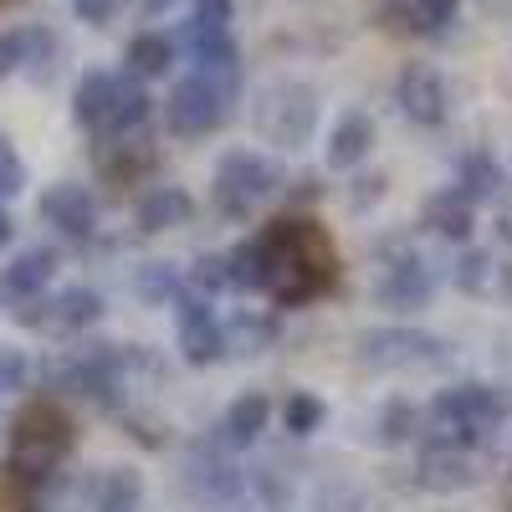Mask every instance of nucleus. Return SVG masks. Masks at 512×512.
<instances>
[{
    "instance_id": "nucleus-25",
    "label": "nucleus",
    "mask_w": 512,
    "mask_h": 512,
    "mask_svg": "<svg viewBox=\"0 0 512 512\" xmlns=\"http://www.w3.org/2000/svg\"><path fill=\"white\" fill-rule=\"evenodd\" d=\"M415 431H420V410H415L410 400H384V405L374 410V420H369V441L384 446V451L415 441Z\"/></svg>"
},
{
    "instance_id": "nucleus-36",
    "label": "nucleus",
    "mask_w": 512,
    "mask_h": 512,
    "mask_svg": "<svg viewBox=\"0 0 512 512\" xmlns=\"http://www.w3.org/2000/svg\"><path fill=\"white\" fill-rule=\"evenodd\" d=\"M21 190H26V164H21V154L6 139H0V200H11Z\"/></svg>"
},
{
    "instance_id": "nucleus-38",
    "label": "nucleus",
    "mask_w": 512,
    "mask_h": 512,
    "mask_svg": "<svg viewBox=\"0 0 512 512\" xmlns=\"http://www.w3.org/2000/svg\"><path fill=\"white\" fill-rule=\"evenodd\" d=\"M72 11H77V21H88V26H108L113 11H118V0H72Z\"/></svg>"
},
{
    "instance_id": "nucleus-39",
    "label": "nucleus",
    "mask_w": 512,
    "mask_h": 512,
    "mask_svg": "<svg viewBox=\"0 0 512 512\" xmlns=\"http://www.w3.org/2000/svg\"><path fill=\"white\" fill-rule=\"evenodd\" d=\"M349 200L364 210V205H374V200H384V175H359L354 180V190H349Z\"/></svg>"
},
{
    "instance_id": "nucleus-28",
    "label": "nucleus",
    "mask_w": 512,
    "mask_h": 512,
    "mask_svg": "<svg viewBox=\"0 0 512 512\" xmlns=\"http://www.w3.org/2000/svg\"><path fill=\"white\" fill-rule=\"evenodd\" d=\"M246 482H251V497L262 502V507H287L292 502V482H297V472L282 461V456H262L246 472Z\"/></svg>"
},
{
    "instance_id": "nucleus-22",
    "label": "nucleus",
    "mask_w": 512,
    "mask_h": 512,
    "mask_svg": "<svg viewBox=\"0 0 512 512\" xmlns=\"http://www.w3.org/2000/svg\"><path fill=\"white\" fill-rule=\"evenodd\" d=\"M88 507L93 512H139L144 507V477L134 466H103L88 482Z\"/></svg>"
},
{
    "instance_id": "nucleus-12",
    "label": "nucleus",
    "mask_w": 512,
    "mask_h": 512,
    "mask_svg": "<svg viewBox=\"0 0 512 512\" xmlns=\"http://www.w3.org/2000/svg\"><path fill=\"white\" fill-rule=\"evenodd\" d=\"M395 103L400 113L415 123V128H441L451 118V82L441 67L431 62H410L400 77H395Z\"/></svg>"
},
{
    "instance_id": "nucleus-7",
    "label": "nucleus",
    "mask_w": 512,
    "mask_h": 512,
    "mask_svg": "<svg viewBox=\"0 0 512 512\" xmlns=\"http://www.w3.org/2000/svg\"><path fill=\"white\" fill-rule=\"evenodd\" d=\"M185 497L200 507V512H241L251 502V482L246 472L231 461V446H221L216 436H205L185 451Z\"/></svg>"
},
{
    "instance_id": "nucleus-34",
    "label": "nucleus",
    "mask_w": 512,
    "mask_h": 512,
    "mask_svg": "<svg viewBox=\"0 0 512 512\" xmlns=\"http://www.w3.org/2000/svg\"><path fill=\"white\" fill-rule=\"evenodd\" d=\"M31 384V359L21 354V349H11V344H0V390H26Z\"/></svg>"
},
{
    "instance_id": "nucleus-37",
    "label": "nucleus",
    "mask_w": 512,
    "mask_h": 512,
    "mask_svg": "<svg viewBox=\"0 0 512 512\" xmlns=\"http://www.w3.org/2000/svg\"><path fill=\"white\" fill-rule=\"evenodd\" d=\"M318 507H323V512H364V492H359L354 482H328V487L318 492Z\"/></svg>"
},
{
    "instance_id": "nucleus-1",
    "label": "nucleus",
    "mask_w": 512,
    "mask_h": 512,
    "mask_svg": "<svg viewBox=\"0 0 512 512\" xmlns=\"http://www.w3.org/2000/svg\"><path fill=\"white\" fill-rule=\"evenodd\" d=\"M256 236L267 246V297L277 308H308L333 287V246L313 216H277Z\"/></svg>"
},
{
    "instance_id": "nucleus-9",
    "label": "nucleus",
    "mask_w": 512,
    "mask_h": 512,
    "mask_svg": "<svg viewBox=\"0 0 512 512\" xmlns=\"http://www.w3.org/2000/svg\"><path fill=\"white\" fill-rule=\"evenodd\" d=\"M169 313H175V328H180V359H185L190 369H210V364H221V359L231 354L226 323L216 318L210 297L190 287V277H185V292L169 303Z\"/></svg>"
},
{
    "instance_id": "nucleus-6",
    "label": "nucleus",
    "mask_w": 512,
    "mask_h": 512,
    "mask_svg": "<svg viewBox=\"0 0 512 512\" xmlns=\"http://www.w3.org/2000/svg\"><path fill=\"white\" fill-rule=\"evenodd\" d=\"M282 185H287V175H282V164H277L272 154L231 149V154H221V164H216L210 205H216L226 221H246V216H256V205H267Z\"/></svg>"
},
{
    "instance_id": "nucleus-26",
    "label": "nucleus",
    "mask_w": 512,
    "mask_h": 512,
    "mask_svg": "<svg viewBox=\"0 0 512 512\" xmlns=\"http://www.w3.org/2000/svg\"><path fill=\"white\" fill-rule=\"evenodd\" d=\"M98 169H103L113 185H134L139 175H149V169H154V149L128 144V139H108V144H98Z\"/></svg>"
},
{
    "instance_id": "nucleus-23",
    "label": "nucleus",
    "mask_w": 512,
    "mask_h": 512,
    "mask_svg": "<svg viewBox=\"0 0 512 512\" xmlns=\"http://www.w3.org/2000/svg\"><path fill=\"white\" fill-rule=\"evenodd\" d=\"M425 226H431L436 236L456 241V246H472V231H477V205L466 200L461 190H436L431 200H425Z\"/></svg>"
},
{
    "instance_id": "nucleus-15",
    "label": "nucleus",
    "mask_w": 512,
    "mask_h": 512,
    "mask_svg": "<svg viewBox=\"0 0 512 512\" xmlns=\"http://www.w3.org/2000/svg\"><path fill=\"white\" fill-rule=\"evenodd\" d=\"M52 282H57V251L52 246H26L0 267V303L6 308L36 303V297L52 292Z\"/></svg>"
},
{
    "instance_id": "nucleus-43",
    "label": "nucleus",
    "mask_w": 512,
    "mask_h": 512,
    "mask_svg": "<svg viewBox=\"0 0 512 512\" xmlns=\"http://www.w3.org/2000/svg\"><path fill=\"white\" fill-rule=\"evenodd\" d=\"M0 405H6V390H0Z\"/></svg>"
},
{
    "instance_id": "nucleus-27",
    "label": "nucleus",
    "mask_w": 512,
    "mask_h": 512,
    "mask_svg": "<svg viewBox=\"0 0 512 512\" xmlns=\"http://www.w3.org/2000/svg\"><path fill=\"white\" fill-rule=\"evenodd\" d=\"M226 338H231V354H267L282 338V318L277 313H236L226 323Z\"/></svg>"
},
{
    "instance_id": "nucleus-3",
    "label": "nucleus",
    "mask_w": 512,
    "mask_h": 512,
    "mask_svg": "<svg viewBox=\"0 0 512 512\" xmlns=\"http://www.w3.org/2000/svg\"><path fill=\"white\" fill-rule=\"evenodd\" d=\"M241 82L246 77H221V72H185L175 82V93L164 98V123L180 139H205L216 128L231 123L241 103Z\"/></svg>"
},
{
    "instance_id": "nucleus-16",
    "label": "nucleus",
    "mask_w": 512,
    "mask_h": 512,
    "mask_svg": "<svg viewBox=\"0 0 512 512\" xmlns=\"http://www.w3.org/2000/svg\"><path fill=\"white\" fill-rule=\"evenodd\" d=\"M11 72H31V77L57 72V36L47 26H6L0 31V77Z\"/></svg>"
},
{
    "instance_id": "nucleus-42",
    "label": "nucleus",
    "mask_w": 512,
    "mask_h": 512,
    "mask_svg": "<svg viewBox=\"0 0 512 512\" xmlns=\"http://www.w3.org/2000/svg\"><path fill=\"white\" fill-rule=\"evenodd\" d=\"M497 277H502V287L512 292V267H497Z\"/></svg>"
},
{
    "instance_id": "nucleus-8",
    "label": "nucleus",
    "mask_w": 512,
    "mask_h": 512,
    "mask_svg": "<svg viewBox=\"0 0 512 512\" xmlns=\"http://www.w3.org/2000/svg\"><path fill=\"white\" fill-rule=\"evenodd\" d=\"M354 359L374 374H410V369H441L451 364V344L425 328L410 323H390V328H364Z\"/></svg>"
},
{
    "instance_id": "nucleus-20",
    "label": "nucleus",
    "mask_w": 512,
    "mask_h": 512,
    "mask_svg": "<svg viewBox=\"0 0 512 512\" xmlns=\"http://www.w3.org/2000/svg\"><path fill=\"white\" fill-rule=\"evenodd\" d=\"M267 420H272V400L262 390H246V395H236L226 405V415L216 425V441L231 446V451H246V446H256V436L267 431Z\"/></svg>"
},
{
    "instance_id": "nucleus-19",
    "label": "nucleus",
    "mask_w": 512,
    "mask_h": 512,
    "mask_svg": "<svg viewBox=\"0 0 512 512\" xmlns=\"http://www.w3.org/2000/svg\"><path fill=\"white\" fill-rule=\"evenodd\" d=\"M134 221L144 236H159V231H180L195 221V195L185 185H149L134 205Z\"/></svg>"
},
{
    "instance_id": "nucleus-35",
    "label": "nucleus",
    "mask_w": 512,
    "mask_h": 512,
    "mask_svg": "<svg viewBox=\"0 0 512 512\" xmlns=\"http://www.w3.org/2000/svg\"><path fill=\"white\" fill-rule=\"evenodd\" d=\"M190 21H195V26H210V31H231L236 0H195V6H190Z\"/></svg>"
},
{
    "instance_id": "nucleus-4",
    "label": "nucleus",
    "mask_w": 512,
    "mask_h": 512,
    "mask_svg": "<svg viewBox=\"0 0 512 512\" xmlns=\"http://www.w3.org/2000/svg\"><path fill=\"white\" fill-rule=\"evenodd\" d=\"M379 277H374V308L384 313H425L436 303V292H441V272L425 262V256L405 241V236H390L379 246Z\"/></svg>"
},
{
    "instance_id": "nucleus-17",
    "label": "nucleus",
    "mask_w": 512,
    "mask_h": 512,
    "mask_svg": "<svg viewBox=\"0 0 512 512\" xmlns=\"http://www.w3.org/2000/svg\"><path fill=\"white\" fill-rule=\"evenodd\" d=\"M113 93H118V72H108V67L82 72V77H77V88H72V123H77L88 139H98V144L108 139Z\"/></svg>"
},
{
    "instance_id": "nucleus-24",
    "label": "nucleus",
    "mask_w": 512,
    "mask_h": 512,
    "mask_svg": "<svg viewBox=\"0 0 512 512\" xmlns=\"http://www.w3.org/2000/svg\"><path fill=\"white\" fill-rule=\"evenodd\" d=\"M451 190H461L472 205H487V200H502L507 175H502V164H497L487 149H466V154L456 159V185H451Z\"/></svg>"
},
{
    "instance_id": "nucleus-29",
    "label": "nucleus",
    "mask_w": 512,
    "mask_h": 512,
    "mask_svg": "<svg viewBox=\"0 0 512 512\" xmlns=\"http://www.w3.org/2000/svg\"><path fill=\"white\" fill-rule=\"evenodd\" d=\"M134 292L144 297L149 308H169V303L185 292V272H180L175 262H144V267L134 272Z\"/></svg>"
},
{
    "instance_id": "nucleus-32",
    "label": "nucleus",
    "mask_w": 512,
    "mask_h": 512,
    "mask_svg": "<svg viewBox=\"0 0 512 512\" xmlns=\"http://www.w3.org/2000/svg\"><path fill=\"white\" fill-rule=\"evenodd\" d=\"M405 16L420 36H441L461 16V0H405Z\"/></svg>"
},
{
    "instance_id": "nucleus-33",
    "label": "nucleus",
    "mask_w": 512,
    "mask_h": 512,
    "mask_svg": "<svg viewBox=\"0 0 512 512\" xmlns=\"http://www.w3.org/2000/svg\"><path fill=\"white\" fill-rule=\"evenodd\" d=\"M185 277H190V287L205 292V297L231 292V256H226V251H205V256H195V267H190Z\"/></svg>"
},
{
    "instance_id": "nucleus-30",
    "label": "nucleus",
    "mask_w": 512,
    "mask_h": 512,
    "mask_svg": "<svg viewBox=\"0 0 512 512\" xmlns=\"http://www.w3.org/2000/svg\"><path fill=\"white\" fill-rule=\"evenodd\" d=\"M497 277V262H492V251L487 246H461L456 251V262H451V282L466 292V297H482Z\"/></svg>"
},
{
    "instance_id": "nucleus-41",
    "label": "nucleus",
    "mask_w": 512,
    "mask_h": 512,
    "mask_svg": "<svg viewBox=\"0 0 512 512\" xmlns=\"http://www.w3.org/2000/svg\"><path fill=\"white\" fill-rule=\"evenodd\" d=\"M134 6H139L144 16H164V11H175V0H134Z\"/></svg>"
},
{
    "instance_id": "nucleus-18",
    "label": "nucleus",
    "mask_w": 512,
    "mask_h": 512,
    "mask_svg": "<svg viewBox=\"0 0 512 512\" xmlns=\"http://www.w3.org/2000/svg\"><path fill=\"white\" fill-rule=\"evenodd\" d=\"M374 139H379V128H374V118L364 108L338 113V123L328 128V144H323L328 169H359L374 154Z\"/></svg>"
},
{
    "instance_id": "nucleus-40",
    "label": "nucleus",
    "mask_w": 512,
    "mask_h": 512,
    "mask_svg": "<svg viewBox=\"0 0 512 512\" xmlns=\"http://www.w3.org/2000/svg\"><path fill=\"white\" fill-rule=\"evenodd\" d=\"M11 236H16V221H11L6 200H0V246H11Z\"/></svg>"
},
{
    "instance_id": "nucleus-11",
    "label": "nucleus",
    "mask_w": 512,
    "mask_h": 512,
    "mask_svg": "<svg viewBox=\"0 0 512 512\" xmlns=\"http://www.w3.org/2000/svg\"><path fill=\"white\" fill-rule=\"evenodd\" d=\"M487 477V446H431L415 456V487L425 492H466Z\"/></svg>"
},
{
    "instance_id": "nucleus-21",
    "label": "nucleus",
    "mask_w": 512,
    "mask_h": 512,
    "mask_svg": "<svg viewBox=\"0 0 512 512\" xmlns=\"http://www.w3.org/2000/svg\"><path fill=\"white\" fill-rule=\"evenodd\" d=\"M175 62H180V41L169 31H139V36H128V47H123V72H134L139 82L169 77Z\"/></svg>"
},
{
    "instance_id": "nucleus-2",
    "label": "nucleus",
    "mask_w": 512,
    "mask_h": 512,
    "mask_svg": "<svg viewBox=\"0 0 512 512\" xmlns=\"http://www.w3.org/2000/svg\"><path fill=\"white\" fill-rule=\"evenodd\" d=\"M77 446V425L62 405L52 400H31L11 420V451H6V472L16 487H47L57 477V466Z\"/></svg>"
},
{
    "instance_id": "nucleus-10",
    "label": "nucleus",
    "mask_w": 512,
    "mask_h": 512,
    "mask_svg": "<svg viewBox=\"0 0 512 512\" xmlns=\"http://www.w3.org/2000/svg\"><path fill=\"white\" fill-rule=\"evenodd\" d=\"M21 328H36V333H57V338H72V333H88L98 318H103V292L98 287H62V292H47L36 303H21L11 308Z\"/></svg>"
},
{
    "instance_id": "nucleus-31",
    "label": "nucleus",
    "mask_w": 512,
    "mask_h": 512,
    "mask_svg": "<svg viewBox=\"0 0 512 512\" xmlns=\"http://www.w3.org/2000/svg\"><path fill=\"white\" fill-rule=\"evenodd\" d=\"M323 420H328V405H323L313 390H292V395H287V405H282V425H287V436L308 441L313 431H323Z\"/></svg>"
},
{
    "instance_id": "nucleus-14",
    "label": "nucleus",
    "mask_w": 512,
    "mask_h": 512,
    "mask_svg": "<svg viewBox=\"0 0 512 512\" xmlns=\"http://www.w3.org/2000/svg\"><path fill=\"white\" fill-rule=\"evenodd\" d=\"M36 210H41V221H47L57 236H67L77 246L98 236V200H93L88 185H77V180L47 185V190H41V200H36Z\"/></svg>"
},
{
    "instance_id": "nucleus-13",
    "label": "nucleus",
    "mask_w": 512,
    "mask_h": 512,
    "mask_svg": "<svg viewBox=\"0 0 512 512\" xmlns=\"http://www.w3.org/2000/svg\"><path fill=\"white\" fill-rule=\"evenodd\" d=\"M446 410H456L472 431L492 446V436L502 431V425L512 420V390L507 384H487V379H461V384H451V390H441L436 395Z\"/></svg>"
},
{
    "instance_id": "nucleus-5",
    "label": "nucleus",
    "mask_w": 512,
    "mask_h": 512,
    "mask_svg": "<svg viewBox=\"0 0 512 512\" xmlns=\"http://www.w3.org/2000/svg\"><path fill=\"white\" fill-rule=\"evenodd\" d=\"M251 128L262 134L272 149H303L318 128V88L303 77H277L256 93Z\"/></svg>"
}]
</instances>
